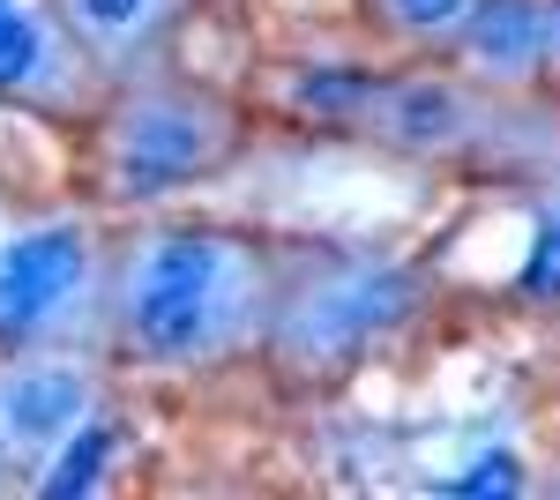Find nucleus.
I'll list each match as a JSON object with an SVG mask.
<instances>
[{
  "label": "nucleus",
  "instance_id": "nucleus-1",
  "mask_svg": "<svg viewBox=\"0 0 560 500\" xmlns=\"http://www.w3.org/2000/svg\"><path fill=\"white\" fill-rule=\"evenodd\" d=\"M277 306V247L232 224L150 217L113 247L105 351L142 374H210L261 351Z\"/></svg>",
  "mask_w": 560,
  "mask_h": 500
},
{
  "label": "nucleus",
  "instance_id": "nucleus-2",
  "mask_svg": "<svg viewBox=\"0 0 560 500\" xmlns=\"http://www.w3.org/2000/svg\"><path fill=\"white\" fill-rule=\"evenodd\" d=\"M314 120L345 127L374 150L419 158V165H478L501 179H560V113L471 75L441 68H396V75H314L300 90Z\"/></svg>",
  "mask_w": 560,
  "mask_h": 500
},
{
  "label": "nucleus",
  "instance_id": "nucleus-3",
  "mask_svg": "<svg viewBox=\"0 0 560 500\" xmlns=\"http://www.w3.org/2000/svg\"><path fill=\"white\" fill-rule=\"evenodd\" d=\"M433 306V269L404 254L359 247H300L277 254V306L261 351L292 381H337L411 336Z\"/></svg>",
  "mask_w": 560,
  "mask_h": 500
},
{
  "label": "nucleus",
  "instance_id": "nucleus-4",
  "mask_svg": "<svg viewBox=\"0 0 560 500\" xmlns=\"http://www.w3.org/2000/svg\"><path fill=\"white\" fill-rule=\"evenodd\" d=\"M247 150V113L217 83L135 68L97 105V195L113 209H158L202 187Z\"/></svg>",
  "mask_w": 560,
  "mask_h": 500
},
{
  "label": "nucleus",
  "instance_id": "nucleus-5",
  "mask_svg": "<svg viewBox=\"0 0 560 500\" xmlns=\"http://www.w3.org/2000/svg\"><path fill=\"white\" fill-rule=\"evenodd\" d=\"M113 240L75 217H15L0 232V351L31 344H105Z\"/></svg>",
  "mask_w": 560,
  "mask_h": 500
},
{
  "label": "nucleus",
  "instance_id": "nucleus-6",
  "mask_svg": "<svg viewBox=\"0 0 560 500\" xmlns=\"http://www.w3.org/2000/svg\"><path fill=\"white\" fill-rule=\"evenodd\" d=\"M105 411H113V351L105 344L0 351V463L15 478H38Z\"/></svg>",
  "mask_w": 560,
  "mask_h": 500
},
{
  "label": "nucleus",
  "instance_id": "nucleus-7",
  "mask_svg": "<svg viewBox=\"0 0 560 500\" xmlns=\"http://www.w3.org/2000/svg\"><path fill=\"white\" fill-rule=\"evenodd\" d=\"M105 75L90 68V53L68 38L52 0H15L0 15V105H23L45 120H75L105 105Z\"/></svg>",
  "mask_w": 560,
  "mask_h": 500
},
{
  "label": "nucleus",
  "instance_id": "nucleus-8",
  "mask_svg": "<svg viewBox=\"0 0 560 500\" xmlns=\"http://www.w3.org/2000/svg\"><path fill=\"white\" fill-rule=\"evenodd\" d=\"M546 15H553V0H478L441 60L486 90L538 97V83H546Z\"/></svg>",
  "mask_w": 560,
  "mask_h": 500
},
{
  "label": "nucleus",
  "instance_id": "nucleus-9",
  "mask_svg": "<svg viewBox=\"0 0 560 500\" xmlns=\"http://www.w3.org/2000/svg\"><path fill=\"white\" fill-rule=\"evenodd\" d=\"M52 8L105 83H120L135 68H158L173 31L195 15V0H52Z\"/></svg>",
  "mask_w": 560,
  "mask_h": 500
},
{
  "label": "nucleus",
  "instance_id": "nucleus-10",
  "mask_svg": "<svg viewBox=\"0 0 560 500\" xmlns=\"http://www.w3.org/2000/svg\"><path fill=\"white\" fill-rule=\"evenodd\" d=\"M509 299L523 314H560V179H546L530 195L523 247H516V269H509Z\"/></svg>",
  "mask_w": 560,
  "mask_h": 500
},
{
  "label": "nucleus",
  "instance_id": "nucleus-11",
  "mask_svg": "<svg viewBox=\"0 0 560 500\" xmlns=\"http://www.w3.org/2000/svg\"><path fill=\"white\" fill-rule=\"evenodd\" d=\"M120 456V418L105 411L97 426H83L60 456L45 463L38 478H23V493H38V500H75V493H97L105 486V463Z\"/></svg>",
  "mask_w": 560,
  "mask_h": 500
},
{
  "label": "nucleus",
  "instance_id": "nucleus-12",
  "mask_svg": "<svg viewBox=\"0 0 560 500\" xmlns=\"http://www.w3.org/2000/svg\"><path fill=\"white\" fill-rule=\"evenodd\" d=\"M478 0H366V23L382 31L388 45H404V53H448V38L464 31V15H471Z\"/></svg>",
  "mask_w": 560,
  "mask_h": 500
},
{
  "label": "nucleus",
  "instance_id": "nucleus-13",
  "mask_svg": "<svg viewBox=\"0 0 560 500\" xmlns=\"http://www.w3.org/2000/svg\"><path fill=\"white\" fill-rule=\"evenodd\" d=\"M433 493H530V470H523L516 449H486V456H471L464 470L433 478Z\"/></svg>",
  "mask_w": 560,
  "mask_h": 500
},
{
  "label": "nucleus",
  "instance_id": "nucleus-14",
  "mask_svg": "<svg viewBox=\"0 0 560 500\" xmlns=\"http://www.w3.org/2000/svg\"><path fill=\"white\" fill-rule=\"evenodd\" d=\"M546 75L560 83V0H553V15H546Z\"/></svg>",
  "mask_w": 560,
  "mask_h": 500
},
{
  "label": "nucleus",
  "instance_id": "nucleus-15",
  "mask_svg": "<svg viewBox=\"0 0 560 500\" xmlns=\"http://www.w3.org/2000/svg\"><path fill=\"white\" fill-rule=\"evenodd\" d=\"M8 224H15V202H8V195H0V232H8Z\"/></svg>",
  "mask_w": 560,
  "mask_h": 500
},
{
  "label": "nucleus",
  "instance_id": "nucleus-16",
  "mask_svg": "<svg viewBox=\"0 0 560 500\" xmlns=\"http://www.w3.org/2000/svg\"><path fill=\"white\" fill-rule=\"evenodd\" d=\"M8 478H15V470H8V463H0V486H8Z\"/></svg>",
  "mask_w": 560,
  "mask_h": 500
},
{
  "label": "nucleus",
  "instance_id": "nucleus-17",
  "mask_svg": "<svg viewBox=\"0 0 560 500\" xmlns=\"http://www.w3.org/2000/svg\"><path fill=\"white\" fill-rule=\"evenodd\" d=\"M8 8H15V0H0V15H8Z\"/></svg>",
  "mask_w": 560,
  "mask_h": 500
}]
</instances>
